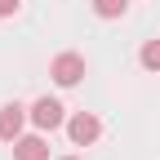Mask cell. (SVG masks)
I'll use <instances>...</instances> for the list:
<instances>
[{
    "instance_id": "6da1fadb",
    "label": "cell",
    "mask_w": 160,
    "mask_h": 160,
    "mask_svg": "<svg viewBox=\"0 0 160 160\" xmlns=\"http://www.w3.org/2000/svg\"><path fill=\"white\" fill-rule=\"evenodd\" d=\"M49 76H53L62 89H71V85H80V80H85V58H80V53H58L53 67H49Z\"/></svg>"
},
{
    "instance_id": "7a4b0ae2",
    "label": "cell",
    "mask_w": 160,
    "mask_h": 160,
    "mask_svg": "<svg viewBox=\"0 0 160 160\" xmlns=\"http://www.w3.org/2000/svg\"><path fill=\"white\" fill-rule=\"evenodd\" d=\"M67 133H71V142H76V147H89V142H98L102 125H98V116H93V111H76V116L67 120Z\"/></svg>"
},
{
    "instance_id": "3957f363",
    "label": "cell",
    "mask_w": 160,
    "mask_h": 160,
    "mask_svg": "<svg viewBox=\"0 0 160 160\" xmlns=\"http://www.w3.org/2000/svg\"><path fill=\"white\" fill-rule=\"evenodd\" d=\"M31 120H36V129H58L62 125V102H58V98H36Z\"/></svg>"
},
{
    "instance_id": "277c9868",
    "label": "cell",
    "mask_w": 160,
    "mask_h": 160,
    "mask_svg": "<svg viewBox=\"0 0 160 160\" xmlns=\"http://www.w3.org/2000/svg\"><path fill=\"white\" fill-rule=\"evenodd\" d=\"M22 120H27V111L18 107V102H5L0 107V138L5 142H18V129H22Z\"/></svg>"
},
{
    "instance_id": "5b68a950",
    "label": "cell",
    "mask_w": 160,
    "mask_h": 160,
    "mask_svg": "<svg viewBox=\"0 0 160 160\" xmlns=\"http://www.w3.org/2000/svg\"><path fill=\"white\" fill-rule=\"evenodd\" d=\"M13 160H49L45 138H18L13 142Z\"/></svg>"
},
{
    "instance_id": "8992f818",
    "label": "cell",
    "mask_w": 160,
    "mask_h": 160,
    "mask_svg": "<svg viewBox=\"0 0 160 160\" xmlns=\"http://www.w3.org/2000/svg\"><path fill=\"white\" fill-rule=\"evenodd\" d=\"M125 9H129V0H93V13L98 18H120Z\"/></svg>"
},
{
    "instance_id": "52a82bcc",
    "label": "cell",
    "mask_w": 160,
    "mask_h": 160,
    "mask_svg": "<svg viewBox=\"0 0 160 160\" xmlns=\"http://www.w3.org/2000/svg\"><path fill=\"white\" fill-rule=\"evenodd\" d=\"M142 67L147 71H160V40H147V45H142Z\"/></svg>"
},
{
    "instance_id": "ba28073f",
    "label": "cell",
    "mask_w": 160,
    "mask_h": 160,
    "mask_svg": "<svg viewBox=\"0 0 160 160\" xmlns=\"http://www.w3.org/2000/svg\"><path fill=\"white\" fill-rule=\"evenodd\" d=\"M18 5H22V0H0V18H13Z\"/></svg>"
},
{
    "instance_id": "9c48e42d",
    "label": "cell",
    "mask_w": 160,
    "mask_h": 160,
    "mask_svg": "<svg viewBox=\"0 0 160 160\" xmlns=\"http://www.w3.org/2000/svg\"><path fill=\"white\" fill-rule=\"evenodd\" d=\"M67 160H76V156H67Z\"/></svg>"
}]
</instances>
